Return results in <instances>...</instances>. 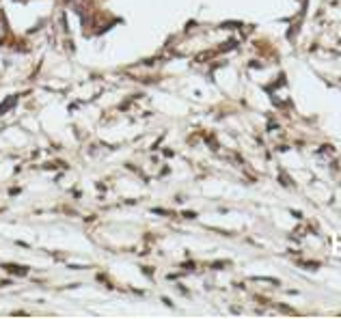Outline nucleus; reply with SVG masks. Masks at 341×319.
I'll use <instances>...</instances> for the list:
<instances>
[{
    "label": "nucleus",
    "mask_w": 341,
    "mask_h": 319,
    "mask_svg": "<svg viewBox=\"0 0 341 319\" xmlns=\"http://www.w3.org/2000/svg\"><path fill=\"white\" fill-rule=\"evenodd\" d=\"M72 7L76 11H80V13H86L91 7V0H72Z\"/></svg>",
    "instance_id": "f257e3e1"
},
{
    "label": "nucleus",
    "mask_w": 341,
    "mask_h": 319,
    "mask_svg": "<svg viewBox=\"0 0 341 319\" xmlns=\"http://www.w3.org/2000/svg\"><path fill=\"white\" fill-rule=\"evenodd\" d=\"M13 104H15V97H7V99L0 104V115H4V110H7L9 106H13Z\"/></svg>",
    "instance_id": "f03ea898"
},
{
    "label": "nucleus",
    "mask_w": 341,
    "mask_h": 319,
    "mask_svg": "<svg viewBox=\"0 0 341 319\" xmlns=\"http://www.w3.org/2000/svg\"><path fill=\"white\" fill-rule=\"evenodd\" d=\"M9 272H15V274H20V276H24L26 274V270L24 268H20V266H7Z\"/></svg>",
    "instance_id": "7ed1b4c3"
}]
</instances>
